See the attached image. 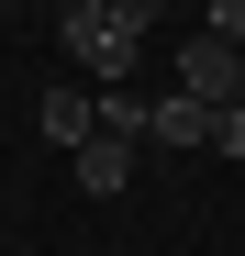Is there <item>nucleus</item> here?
<instances>
[{"instance_id":"nucleus-1","label":"nucleus","mask_w":245,"mask_h":256,"mask_svg":"<svg viewBox=\"0 0 245 256\" xmlns=\"http://www.w3.org/2000/svg\"><path fill=\"white\" fill-rule=\"evenodd\" d=\"M67 56L100 78V90H122L134 78V56H145V34H156V0H67Z\"/></svg>"},{"instance_id":"nucleus-2","label":"nucleus","mask_w":245,"mask_h":256,"mask_svg":"<svg viewBox=\"0 0 245 256\" xmlns=\"http://www.w3.org/2000/svg\"><path fill=\"white\" fill-rule=\"evenodd\" d=\"M178 100H200V112L245 100V45H223V34H190V45H178Z\"/></svg>"},{"instance_id":"nucleus-3","label":"nucleus","mask_w":245,"mask_h":256,"mask_svg":"<svg viewBox=\"0 0 245 256\" xmlns=\"http://www.w3.org/2000/svg\"><path fill=\"white\" fill-rule=\"evenodd\" d=\"M34 122H45V145H67V156H78V145L100 134V112H90V90H45V100H34Z\"/></svg>"},{"instance_id":"nucleus-4","label":"nucleus","mask_w":245,"mask_h":256,"mask_svg":"<svg viewBox=\"0 0 245 256\" xmlns=\"http://www.w3.org/2000/svg\"><path fill=\"white\" fill-rule=\"evenodd\" d=\"M122 178H134V145H122V134H90V145H78V190H90V200H112Z\"/></svg>"},{"instance_id":"nucleus-5","label":"nucleus","mask_w":245,"mask_h":256,"mask_svg":"<svg viewBox=\"0 0 245 256\" xmlns=\"http://www.w3.org/2000/svg\"><path fill=\"white\" fill-rule=\"evenodd\" d=\"M145 134H156V145H212V112L168 90V100H156V122H145Z\"/></svg>"},{"instance_id":"nucleus-6","label":"nucleus","mask_w":245,"mask_h":256,"mask_svg":"<svg viewBox=\"0 0 245 256\" xmlns=\"http://www.w3.org/2000/svg\"><path fill=\"white\" fill-rule=\"evenodd\" d=\"M145 122H156V100L134 90V78H122V90H100V134H122V145H134Z\"/></svg>"},{"instance_id":"nucleus-7","label":"nucleus","mask_w":245,"mask_h":256,"mask_svg":"<svg viewBox=\"0 0 245 256\" xmlns=\"http://www.w3.org/2000/svg\"><path fill=\"white\" fill-rule=\"evenodd\" d=\"M200 34H223V45H245V0H212V22Z\"/></svg>"}]
</instances>
